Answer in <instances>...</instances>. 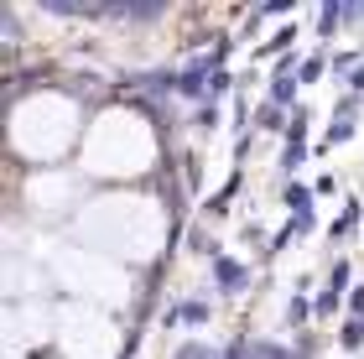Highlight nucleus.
Listing matches in <instances>:
<instances>
[]
</instances>
